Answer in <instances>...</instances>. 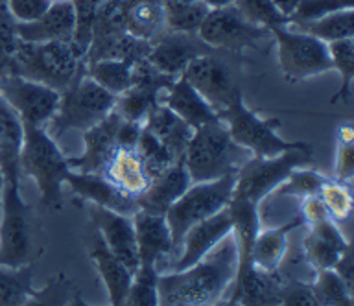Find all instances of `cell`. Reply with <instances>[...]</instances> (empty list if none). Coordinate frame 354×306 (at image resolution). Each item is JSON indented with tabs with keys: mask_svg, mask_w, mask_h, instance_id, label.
<instances>
[{
	"mask_svg": "<svg viewBox=\"0 0 354 306\" xmlns=\"http://www.w3.org/2000/svg\"><path fill=\"white\" fill-rule=\"evenodd\" d=\"M334 271L342 277L348 291L354 295V260H353V245L348 244V247L342 253V256L337 258V262L332 267Z\"/></svg>",
	"mask_w": 354,
	"mask_h": 306,
	"instance_id": "cell-50",
	"label": "cell"
},
{
	"mask_svg": "<svg viewBox=\"0 0 354 306\" xmlns=\"http://www.w3.org/2000/svg\"><path fill=\"white\" fill-rule=\"evenodd\" d=\"M273 4H275V6L279 8L286 17H290V15L293 13V10L297 8L299 0H273Z\"/></svg>",
	"mask_w": 354,
	"mask_h": 306,
	"instance_id": "cell-51",
	"label": "cell"
},
{
	"mask_svg": "<svg viewBox=\"0 0 354 306\" xmlns=\"http://www.w3.org/2000/svg\"><path fill=\"white\" fill-rule=\"evenodd\" d=\"M85 54L76 41H48V43H24L19 41L11 74L39 82L63 90L68 89L72 79L76 78L83 67L82 57Z\"/></svg>",
	"mask_w": 354,
	"mask_h": 306,
	"instance_id": "cell-2",
	"label": "cell"
},
{
	"mask_svg": "<svg viewBox=\"0 0 354 306\" xmlns=\"http://www.w3.org/2000/svg\"><path fill=\"white\" fill-rule=\"evenodd\" d=\"M325 181L326 178L321 175L319 172L310 170V168L299 166L295 170H292L290 175L270 195H273L277 200L286 198V195H293V198H301L303 200L306 195L319 194L321 187L325 184Z\"/></svg>",
	"mask_w": 354,
	"mask_h": 306,
	"instance_id": "cell-40",
	"label": "cell"
},
{
	"mask_svg": "<svg viewBox=\"0 0 354 306\" xmlns=\"http://www.w3.org/2000/svg\"><path fill=\"white\" fill-rule=\"evenodd\" d=\"M319 198L323 200L328 212V218L334 222H345L353 212V192L351 183L342 181H328L321 187Z\"/></svg>",
	"mask_w": 354,
	"mask_h": 306,
	"instance_id": "cell-43",
	"label": "cell"
},
{
	"mask_svg": "<svg viewBox=\"0 0 354 306\" xmlns=\"http://www.w3.org/2000/svg\"><path fill=\"white\" fill-rule=\"evenodd\" d=\"M131 220L135 236H137L138 267H157L162 256L174 253L171 234L166 218L138 209Z\"/></svg>",
	"mask_w": 354,
	"mask_h": 306,
	"instance_id": "cell-21",
	"label": "cell"
},
{
	"mask_svg": "<svg viewBox=\"0 0 354 306\" xmlns=\"http://www.w3.org/2000/svg\"><path fill=\"white\" fill-rule=\"evenodd\" d=\"M88 256L93 260L94 267L98 269L100 277L104 280L107 294H109V303L113 306H124L129 291V284H131L133 273L127 269L116 258L111 249L105 245L102 234L94 229L91 234V245H88Z\"/></svg>",
	"mask_w": 354,
	"mask_h": 306,
	"instance_id": "cell-23",
	"label": "cell"
},
{
	"mask_svg": "<svg viewBox=\"0 0 354 306\" xmlns=\"http://www.w3.org/2000/svg\"><path fill=\"white\" fill-rule=\"evenodd\" d=\"M102 175L135 198L140 192H144V189L149 183V175L142 161H140V157H138L137 150L124 148V146H116L113 155L109 157V161L105 164Z\"/></svg>",
	"mask_w": 354,
	"mask_h": 306,
	"instance_id": "cell-28",
	"label": "cell"
},
{
	"mask_svg": "<svg viewBox=\"0 0 354 306\" xmlns=\"http://www.w3.org/2000/svg\"><path fill=\"white\" fill-rule=\"evenodd\" d=\"M21 172L35 181L44 205L52 209L59 207L61 187L65 184V178L71 172V166L46 128L24 126Z\"/></svg>",
	"mask_w": 354,
	"mask_h": 306,
	"instance_id": "cell-4",
	"label": "cell"
},
{
	"mask_svg": "<svg viewBox=\"0 0 354 306\" xmlns=\"http://www.w3.org/2000/svg\"><path fill=\"white\" fill-rule=\"evenodd\" d=\"M192 184L185 162L177 161L165 172L149 179L144 192L137 195V207L140 211L165 216L166 211L183 195V192Z\"/></svg>",
	"mask_w": 354,
	"mask_h": 306,
	"instance_id": "cell-20",
	"label": "cell"
},
{
	"mask_svg": "<svg viewBox=\"0 0 354 306\" xmlns=\"http://www.w3.org/2000/svg\"><path fill=\"white\" fill-rule=\"evenodd\" d=\"M303 223V218H295L281 227L259 231L251 247V266L262 271L277 273L288 249V234Z\"/></svg>",
	"mask_w": 354,
	"mask_h": 306,
	"instance_id": "cell-29",
	"label": "cell"
},
{
	"mask_svg": "<svg viewBox=\"0 0 354 306\" xmlns=\"http://www.w3.org/2000/svg\"><path fill=\"white\" fill-rule=\"evenodd\" d=\"M312 161H314L312 146L282 151L281 155L270 157V159L251 157L236 170V183H234L232 195L260 205L290 175L292 170L299 166H308Z\"/></svg>",
	"mask_w": 354,
	"mask_h": 306,
	"instance_id": "cell-7",
	"label": "cell"
},
{
	"mask_svg": "<svg viewBox=\"0 0 354 306\" xmlns=\"http://www.w3.org/2000/svg\"><path fill=\"white\" fill-rule=\"evenodd\" d=\"M65 183L82 200L91 201L93 205L104 207V209H109V211L129 218L138 211L137 198L118 189L116 184L111 183L109 179H105L102 173H83L71 170L66 173Z\"/></svg>",
	"mask_w": 354,
	"mask_h": 306,
	"instance_id": "cell-17",
	"label": "cell"
},
{
	"mask_svg": "<svg viewBox=\"0 0 354 306\" xmlns=\"http://www.w3.org/2000/svg\"><path fill=\"white\" fill-rule=\"evenodd\" d=\"M15 23H32L50 8V0H6Z\"/></svg>",
	"mask_w": 354,
	"mask_h": 306,
	"instance_id": "cell-48",
	"label": "cell"
},
{
	"mask_svg": "<svg viewBox=\"0 0 354 306\" xmlns=\"http://www.w3.org/2000/svg\"><path fill=\"white\" fill-rule=\"evenodd\" d=\"M91 222L94 229L102 234L105 245L109 247L111 253L120 258V262L131 273L137 271L138 267V251H137V236L133 220L129 216L113 212L104 207L93 205L91 203Z\"/></svg>",
	"mask_w": 354,
	"mask_h": 306,
	"instance_id": "cell-14",
	"label": "cell"
},
{
	"mask_svg": "<svg viewBox=\"0 0 354 306\" xmlns=\"http://www.w3.org/2000/svg\"><path fill=\"white\" fill-rule=\"evenodd\" d=\"M181 76L209 102L216 115L242 98L236 74L223 57L216 56L214 50L194 57Z\"/></svg>",
	"mask_w": 354,
	"mask_h": 306,
	"instance_id": "cell-11",
	"label": "cell"
},
{
	"mask_svg": "<svg viewBox=\"0 0 354 306\" xmlns=\"http://www.w3.org/2000/svg\"><path fill=\"white\" fill-rule=\"evenodd\" d=\"M115 104L116 96L88 78L82 67L68 85V89L61 93L59 107L54 117L50 118L52 131L48 133L55 139L68 129L85 131L100 120H104L115 109Z\"/></svg>",
	"mask_w": 354,
	"mask_h": 306,
	"instance_id": "cell-5",
	"label": "cell"
},
{
	"mask_svg": "<svg viewBox=\"0 0 354 306\" xmlns=\"http://www.w3.org/2000/svg\"><path fill=\"white\" fill-rule=\"evenodd\" d=\"M348 247V242L337 229L336 222L326 218L310 225L308 234L304 236V256L315 271L332 269L342 253Z\"/></svg>",
	"mask_w": 354,
	"mask_h": 306,
	"instance_id": "cell-24",
	"label": "cell"
},
{
	"mask_svg": "<svg viewBox=\"0 0 354 306\" xmlns=\"http://www.w3.org/2000/svg\"><path fill=\"white\" fill-rule=\"evenodd\" d=\"M118 126H120V115L113 109L104 120L94 124L93 128L85 129L83 131V153L76 159H66L71 170L83 173L104 172L109 157L118 146L116 142Z\"/></svg>",
	"mask_w": 354,
	"mask_h": 306,
	"instance_id": "cell-15",
	"label": "cell"
},
{
	"mask_svg": "<svg viewBox=\"0 0 354 306\" xmlns=\"http://www.w3.org/2000/svg\"><path fill=\"white\" fill-rule=\"evenodd\" d=\"M162 2V13H165V24L171 32L181 34H198L199 26L203 23L205 15L209 13V8L201 0L196 2H174V0H160Z\"/></svg>",
	"mask_w": 354,
	"mask_h": 306,
	"instance_id": "cell-35",
	"label": "cell"
},
{
	"mask_svg": "<svg viewBox=\"0 0 354 306\" xmlns=\"http://www.w3.org/2000/svg\"><path fill=\"white\" fill-rule=\"evenodd\" d=\"M279 48V65L288 82H303L332 70L328 45L290 24L270 30Z\"/></svg>",
	"mask_w": 354,
	"mask_h": 306,
	"instance_id": "cell-9",
	"label": "cell"
},
{
	"mask_svg": "<svg viewBox=\"0 0 354 306\" xmlns=\"http://www.w3.org/2000/svg\"><path fill=\"white\" fill-rule=\"evenodd\" d=\"M328 54L332 59V70L342 76V85L332 102H347L354 78V37L328 43Z\"/></svg>",
	"mask_w": 354,
	"mask_h": 306,
	"instance_id": "cell-39",
	"label": "cell"
},
{
	"mask_svg": "<svg viewBox=\"0 0 354 306\" xmlns=\"http://www.w3.org/2000/svg\"><path fill=\"white\" fill-rule=\"evenodd\" d=\"M301 218H303V222H306L308 225L328 218L326 207L325 203H323V200L319 198V194H312L303 198V203H301Z\"/></svg>",
	"mask_w": 354,
	"mask_h": 306,
	"instance_id": "cell-49",
	"label": "cell"
},
{
	"mask_svg": "<svg viewBox=\"0 0 354 306\" xmlns=\"http://www.w3.org/2000/svg\"><path fill=\"white\" fill-rule=\"evenodd\" d=\"M227 211L231 214L232 222V236L238 247V271L236 277H242L251 266V247L260 231V216L259 205H254L251 201L234 198L231 195V201L227 205Z\"/></svg>",
	"mask_w": 354,
	"mask_h": 306,
	"instance_id": "cell-27",
	"label": "cell"
},
{
	"mask_svg": "<svg viewBox=\"0 0 354 306\" xmlns=\"http://www.w3.org/2000/svg\"><path fill=\"white\" fill-rule=\"evenodd\" d=\"M165 24L162 2L160 0H137L126 15L129 35L149 41Z\"/></svg>",
	"mask_w": 354,
	"mask_h": 306,
	"instance_id": "cell-34",
	"label": "cell"
},
{
	"mask_svg": "<svg viewBox=\"0 0 354 306\" xmlns=\"http://www.w3.org/2000/svg\"><path fill=\"white\" fill-rule=\"evenodd\" d=\"M0 95L15 109L24 126L35 128H44L50 122L61 102L59 90L17 74L0 78Z\"/></svg>",
	"mask_w": 354,
	"mask_h": 306,
	"instance_id": "cell-13",
	"label": "cell"
},
{
	"mask_svg": "<svg viewBox=\"0 0 354 306\" xmlns=\"http://www.w3.org/2000/svg\"><path fill=\"white\" fill-rule=\"evenodd\" d=\"M4 187H6V178L2 173V168H0V203H2V194H4Z\"/></svg>",
	"mask_w": 354,
	"mask_h": 306,
	"instance_id": "cell-53",
	"label": "cell"
},
{
	"mask_svg": "<svg viewBox=\"0 0 354 306\" xmlns=\"http://www.w3.org/2000/svg\"><path fill=\"white\" fill-rule=\"evenodd\" d=\"M159 104L176 113L177 117L185 120L192 129H198L203 124L218 120V115L209 106V102L205 100L183 76L174 79L170 87L160 90Z\"/></svg>",
	"mask_w": 354,
	"mask_h": 306,
	"instance_id": "cell-22",
	"label": "cell"
},
{
	"mask_svg": "<svg viewBox=\"0 0 354 306\" xmlns=\"http://www.w3.org/2000/svg\"><path fill=\"white\" fill-rule=\"evenodd\" d=\"M144 126L176 155V159L183 161L185 150H187L188 142H190L194 133V129L185 120H181L176 113L170 111L166 106L157 104L149 111Z\"/></svg>",
	"mask_w": 354,
	"mask_h": 306,
	"instance_id": "cell-30",
	"label": "cell"
},
{
	"mask_svg": "<svg viewBox=\"0 0 354 306\" xmlns=\"http://www.w3.org/2000/svg\"><path fill=\"white\" fill-rule=\"evenodd\" d=\"M234 6L249 23L262 28H277L290 23V19L273 4V0H234Z\"/></svg>",
	"mask_w": 354,
	"mask_h": 306,
	"instance_id": "cell-42",
	"label": "cell"
},
{
	"mask_svg": "<svg viewBox=\"0 0 354 306\" xmlns=\"http://www.w3.org/2000/svg\"><path fill=\"white\" fill-rule=\"evenodd\" d=\"M271 34L268 28L249 23L236 6L209 10L198 30V37L212 50L238 52L254 46L260 39Z\"/></svg>",
	"mask_w": 354,
	"mask_h": 306,
	"instance_id": "cell-12",
	"label": "cell"
},
{
	"mask_svg": "<svg viewBox=\"0 0 354 306\" xmlns=\"http://www.w3.org/2000/svg\"><path fill=\"white\" fill-rule=\"evenodd\" d=\"M33 266H0V306H21L37 297L32 286Z\"/></svg>",
	"mask_w": 354,
	"mask_h": 306,
	"instance_id": "cell-32",
	"label": "cell"
},
{
	"mask_svg": "<svg viewBox=\"0 0 354 306\" xmlns=\"http://www.w3.org/2000/svg\"><path fill=\"white\" fill-rule=\"evenodd\" d=\"M135 150H137L138 157H140V161H142L149 179H153L155 175H159L160 172H165L166 168L171 166L174 162L179 161V159H176V155H174V153H171V151L168 150V148H166V146L162 144V142L144 126V124L142 129H140V135H138Z\"/></svg>",
	"mask_w": 354,
	"mask_h": 306,
	"instance_id": "cell-36",
	"label": "cell"
},
{
	"mask_svg": "<svg viewBox=\"0 0 354 306\" xmlns=\"http://www.w3.org/2000/svg\"><path fill=\"white\" fill-rule=\"evenodd\" d=\"M159 269L157 267H137L133 273L129 291H127V306H157V280H159Z\"/></svg>",
	"mask_w": 354,
	"mask_h": 306,
	"instance_id": "cell-41",
	"label": "cell"
},
{
	"mask_svg": "<svg viewBox=\"0 0 354 306\" xmlns=\"http://www.w3.org/2000/svg\"><path fill=\"white\" fill-rule=\"evenodd\" d=\"M133 63L127 59H94L83 65L88 78L94 79L100 87L109 90L111 95L120 96L133 85Z\"/></svg>",
	"mask_w": 354,
	"mask_h": 306,
	"instance_id": "cell-31",
	"label": "cell"
},
{
	"mask_svg": "<svg viewBox=\"0 0 354 306\" xmlns=\"http://www.w3.org/2000/svg\"><path fill=\"white\" fill-rule=\"evenodd\" d=\"M24 124L13 107L0 95V168L6 183L19 187Z\"/></svg>",
	"mask_w": 354,
	"mask_h": 306,
	"instance_id": "cell-25",
	"label": "cell"
},
{
	"mask_svg": "<svg viewBox=\"0 0 354 306\" xmlns=\"http://www.w3.org/2000/svg\"><path fill=\"white\" fill-rule=\"evenodd\" d=\"M209 52H212V48L205 45L203 41L198 37V34L171 32V34L160 37L155 45H151V50H149L146 59L153 67L159 68L160 73L179 78L194 57L203 56Z\"/></svg>",
	"mask_w": 354,
	"mask_h": 306,
	"instance_id": "cell-18",
	"label": "cell"
},
{
	"mask_svg": "<svg viewBox=\"0 0 354 306\" xmlns=\"http://www.w3.org/2000/svg\"><path fill=\"white\" fill-rule=\"evenodd\" d=\"M336 181L351 183L354 175V129L351 124H343L337 129L336 164H334Z\"/></svg>",
	"mask_w": 354,
	"mask_h": 306,
	"instance_id": "cell-45",
	"label": "cell"
},
{
	"mask_svg": "<svg viewBox=\"0 0 354 306\" xmlns=\"http://www.w3.org/2000/svg\"><path fill=\"white\" fill-rule=\"evenodd\" d=\"M292 28L301 30L304 34H310L321 39L323 43H332V41L347 39L354 37V8L353 10H342V12H334L325 17L308 21V23H288Z\"/></svg>",
	"mask_w": 354,
	"mask_h": 306,
	"instance_id": "cell-33",
	"label": "cell"
},
{
	"mask_svg": "<svg viewBox=\"0 0 354 306\" xmlns=\"http://www.w3.org/2000/svg\"><path fill=\"white\" fill-rule=\"evenodd\" d=\"M315 305L321 306H353L354 295L348 291L342 277L334 269H317L312 283Z\"/></svg>",
	"mask_w": 354,
	"mask_h": 306,
	"instance_id": "cell-37",
	"label": "cell"
},
{
	"mask_svg": "<svg viewBox=\"0 0 354 306\" xmlns=\"http://www.w3.org/2000/svg\"><path fill=\"white\" fill-rule=\"evenodd\" d=\"M232 231L231 214L225 209H221L203 222L196 223L188 229L181 242V256L177 258L174 271H183L192 264L203 258L223 236Z\"/></svg>",
	"mask_w": 354,
	"mask_h": 306,
	"instance_id": "cell-19",
	"label": "cell"
},
{
	"mask_svg": "<svg viewBox=\"0 0 354 306\" xmlns=\"http://www.w3.org/2000/svg\"><path fill=\"white\" fill-rule=\"evenodd\" d=\"M50 2H65V0H50Z\"/></svg>",
	"mask_w": 354,
	"mask_h": 306,
	"instance_id": "cell-55",
	"label": "cell"
},
{
	"mask_svg": "<svg viewBox=\"0 0 354 306\" xmlns=\"http://www.w3.org/2000/svg\"><path fill=\"white\" fill-rule=\"evenodd\" d=\"M251 151L238 146L220 118L194 129L183 162L192 183L214 181L225 173L236 172L251 159Z\"/></svg>",
	"mask_w": 354,
	"mask_h": 306,
	"instance_id": "cell-3",
	"label": "cell"
},
{
	"mask_svg": "<svg viewBox=\"0 0 354 306\" xmlns=\"http://www.w3.org/2000/svg\"><path fill=\"white\" fill-rule=\"evenodd\" d=\"M218 118L225 124L231 139L238 146L251 151L253 157L281 155L282 151L295 150V148H308L306 142H290L277 135L279 120L275 118H260L259 115L243 106L242 98L232 102L231 106L218 113Z\"/></svg>",
	"mask_w": 354,
	"mask_h": 306,
	"instance_id": "cell-8",
	"label": "cell"
},
{
	"mask_svg": "<svg viewBox=\"0 0 354 306\" xmlns=\"http://www.w3.org/2000/svg\"><path fill=\"white\" fill-rule=\"evenodd\" d=\"M77 34V10L74 0L52 2L32 23H17V35L24 43L72 41Z\"/></svg>",
	"mask_w": 354,
	"mask_h": 306,
	"instance_id": "cell-16",
	"label": "cell"
},
{
	"mask_svg": "<svg viewBox=\"0 0 354 306\" xmlns=\"http://www.w3.org/2000/svg\"><path fill=\"white\" fill-rule=\"evenodd\" d=\"M281 286L275 273L249 267L242 277L234 278L227 305H281Z\"/></svg>",
	"mask_w": 354,
	"mask_h": 306,
	"instance_id": "cell-26",
	"label": "cell"
},
{
	"mask_svg": "<svg viewBox=\"0 0 354 306\" xmlns=\"http://www.w3.org/2000/svg\"><path fill=\"white\" fill-rule=\"evenodd\" d=\"M281 305L288 306H317L315 305L312 284L301 280H288L281 286Z\"/></svg>",
	"mask_w": 354,
	"mask_h": 306,
	"instance_id": "cell-47",
	"label": "cell"
},
{
	"mask_svg": "<svg viewBox=\"0 0 354 306\" xmlns=\"http://www.w3.org/2000/svg\"><path fill=\"white\" fill-rule=\"evenodd\" d=\"M159 104V93L142 87L127 89L120 96H116L115 111L120 115L124 120L135 124H144L148 118L149 111Z\"/></svg>",
	"mask_w": 354,
	"mask_h": 306,
	"instance_id": "cell-38",
	"label": "cell"
},
{
	"mask_svg": "<svg viewBox=\"0 0 354 306\" xmlns=\"http://www.w3.org/2000/svg\"><path fill=\"white\" fill-rule=\"evenodd\" d=\"M234 183H236V172H231L214 181L192 183L183 192L181 198L165 214L174 251L181 247L183 236L192 225L203 222L229 205Z\"/></svg>",
	"mask_w": 354,
	"mask_h": 306,
	"instance_id": "cell-6",
	"label": "cell"
},
{
	"mask_svg": "<svg viewBox=\"0 0 354 306\" xmlns=\"http://www.w3.org/2000/svg\"><path fill=\"white\" fill-rule=\"evenodd\" d=\"M201 2H203L209 10H218V8L232 6V4H234V0H201Z\"/></svg>",
	"mask_w": 354,
	"mask_h": 306,
	"instance_id": "cell-52",
	"label": "cell"
},
{
	"mask_svg": "<svg viewBox=\"0 0 354 306\" xmlns=\"http://www.w3.org/2000/svg\"><path fill=\"white\" fill-rule=\"evenodd\" d=\"M0 209H2L0 266L19 267L30 264V255H32L30 209L21 198L19 187L6 183Z\"/></svg>",
	"mask_w": 354,
	"mask_h": 306,
	"instance_id": "cell-10",
	"label": "cell"
},
{
	"mask_svg": "<svg viewBox=\"0 0 354 306\" xmlns=\"http://www.w3.org/2000/svg\"><path fill=\"white\" fill-rule=\"evenodd\" d=\"M174 2H196V0H174Z\"/></svg>",
	"mask_w": 354,
	"mask_h": 306,
	"instance_id": "cell-54",
	"label": "cell"
},
{
	"mask_svg": "<svg viewBox=\"0 0 354 306\" xmlns=\"http://www.w3.org/2000/svg\"><path fill=\"white\" fill-rule=\"evenodd\" d=\"M354 0H299L297 8L290 15V23H308L315 19L325 17L334 12L342 10H353Z\"/></svg>",
	"mask_w": 354,
	"mask_h": 306,
	"instance_id": "cell-46",
	"label": "cell"
},
{
	"mask_svg": "<svg viewBox=\"0 0 354 306\" xmlns=\"http://www.w3.org/2000/svg\"><path fill=\"white\" fill-rule=\"evenodd\" d=\"M238 271V247L232 233L183 271L159 275L157 297L162 306L214 305L232 288Z\"/></svg>",
	"mask_w": 354,
	"mask_h": 306,
	"instance_id": "cell-1",
	"label": "cell"
},
{
	"mask_svg": "<svg viewBox=\"0 0 354 306\" xmlns=\"http://www.w3.org/2000/svg\"><path fill=\"white\" fill-rule=\"evenodd\" d=\"M17 23L8 10L6 0H0V78L10 76L11 63L19 46Z\"/></svg>",
	"mask_w": 354,
	"mask_h": 306,
	"instance_id": "cell-44",
	"label": "cell"
}]
</instances>
